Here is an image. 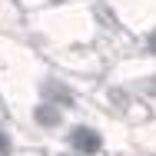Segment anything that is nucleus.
<instances>
[{
	"label": "nucleus",
	"mask_w": 156,
	"mask_h": 156,
	"mask_svg": "<svg viewBox=\"0 0 156 156\" xmlns=\"http://www.w3.org/2000/svg\"><path fill=\"white\" fill-rule=\"evenodd\" d=\"M150 47H153V50H156V33H153V40H150Z\"/></svg>",
	"instance_id": "20e7f679"
},
{
	"label": "nucleus",
	"mask_w": 156,
	"mask_h": 156,
	"mask_svg": "<svg viewBox=\"0 0 156 156\" xmlns=\"http://www.w3.org/2000/svg\"><path fill=\"white\" fill-rule=\"evenodd\" d=\"M0 156H7V136L0 133Z\"/></svg>",
	"instance_id": "7ed1b4c3"
},
{
	"label": "nucleus",
	"mask_w": 156,
	"mask_h": 156,
	"mask_svg": "<svg viewBox=\"0 0 156 156\" xmlns=\"http://www.w3.org/2000/svg\"><path fill=\"white\" fill-rule=\"evenodd\" d=\"M37 120H40L43 126H53V123H57V113L47 110V106H40V110H37Z\"/></svg>",
	"instance_id": "f03ea898"
},
{
	"label": "nucleus",
	"mask_w": 156,
	"mask_h": 156,
	"mask_svg": "<svg viewBox=\"0 0 156 156\" xmlns=\"http://www.w3.org/2000/svg\"><path fill=\"white\" fill-rule=\"evenodd\" d=\"M70 140H73V146H76L80 153H96V150H100V136H96L93 129H87V126H76Z\"/></svg>",
	"instance_id": "f257e3e1"
}]
</instances>
